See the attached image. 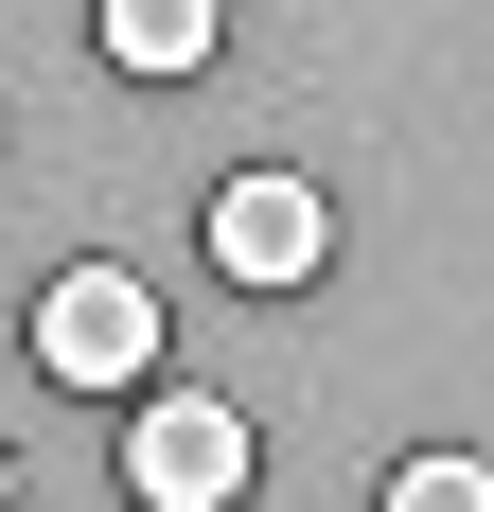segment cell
Wrapping results in <instances>:
<instances>
[{
    "instance_id": "5",
    "label": "cell",
    "mask_w": 494,
    "mask_h": 512,
    "mask_svg": "<svg viewBox=\"0 0 494 512\" xmlns=\"http://www.w3.org/2000/svg\"><path fill=\"white\" fill-rule=\"evenodd\" d=\"M371 512H494V460H477V442H424V460H389Z\"/></svg>"
},
{
    "instance_id": "6",
    "label": "cell",
    "mask_w": 494,
    "mask_h": 512,
    "mask_svg": "<svg viewBox=\"0 0 494 512\" xmlns=\"http://www.w3.org/2000/svg\"><path fill=\"white\" fill-rule=\"evenodd\" d=\"M0 512H18V442H0Z\"/></svg>"
},
{
    "instance_id": "2",
    "label": "cell",
    "mask_w": 494,
    "mask_h": 512,
    "mask_svg": "<svg viewBox=\"0 0 494 512\" xmlns=\"http://www.w3.org/2000/svg\"><path fill=\"white\" fill-rule=\"evenodd\" d=\"M247 477H265V424L230 389H142V424H124V495L142 512H230Z\"/></svg>"
},
{
    "instance_id": "1",
    "label": "cell",
    "mask_w": 494,
    "mask_h": 512,
    "mask_svg": "<svg viewBox=\"0 0 494 512\" xmlns=\"http://www.w3.org/2000/svg\"><path fill=\"white\" fill-rule=\"evenodd\" d=\"M36 371L89 389V407L106 389H159V283L142 265H53L36 283Z\"/></svg>"
},
{
    "instance_id": "3",
    "label": "cell",
    "mask_w": 494,
    "mask_h": 512,
    "mask_svg": "<svg viewBox=\"0 0 494 512\" xmlns=\"http://www.w3.org/2000/svg\"><path fill=\"white\" fill-rule=\"evenodd\" d=\"M195 230H212V265H230V283H265V301L336 265V195H318V177H283V159L212 177V212H195Z\"/></svg>"
},
{
    "instance_id": "4",
    "label": "cell",
    "mask_w": 494,
    "mask_h": 512,
    "mask_svg": "<svg viewBox=\"0 0 494 512\" xmlns=\"http://www.w3.org/2000/svg\"><path fill=\"white\" fill-rule=\"evenodd\" d=\"M89 53H106V71H142V89H177V71H212V0H106Z\"/></svg>"
}]
</instances>
